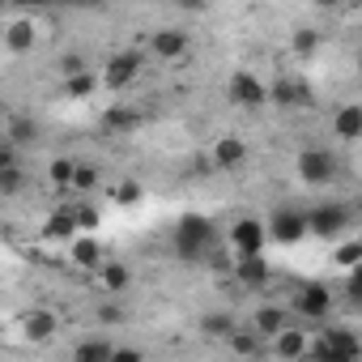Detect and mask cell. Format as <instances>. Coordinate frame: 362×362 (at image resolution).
Returning a JSON list of instances; mask_svg holds the SVG:
<instances>
[{"label": "cell", "instance_id": "cell-13", "mask_svg": "<svg viewBox=\"0 0 362 362\" xmlns=\"http://www.w3.org/2000/svg\"><path fill=\"white\" fill-rule=\"evenodd\" d=\"M98 286H103V294H111V298H124L128 294V286H132V269L124 264V260H98Z\"/></svg>", "mask_w": 362, "mask_h": 362}, {"label": "cell", "instance_id": "cell-1", "mask_svg": "<svg viewBox=\"0 0 362 362\" xmlns=\"http://www.w3.org/2000/svg\"><path fill=\"white\" fill-rule=\"evenodd\" d=\"M214 239H218V230L209 218H184L175 230V252H179V260H205Z\"/></svg>", "mask_w": 362, "mask_h": 362}, {"label": "cell", "instance_id": "cell-9", "mask_svg": "<svg viewBox=\"0 0 362 362\" xmlns=\"http://www.w3.org/2000/svg\"><path fill=\"white\" fill-rule=\"evenodd\" d=\"M230 277H235V286H239V290L260 294V290L269 286V260H264V252H256V256H235Z\"/></svg>", "mask_w": 362, "mask_h": 362}, {"label": "cell", "instance_id": "cell-17", "mask_svg": "<svg viewBox=\"0 0 362 362\" xmlns=\"http://www.w3.org/2000/svg\"><path fill=\"white\" fill-rule=\"evenodd\" d=\"M209 158H214V166H222V170H235V166H243V158H247V145H243L239 136H222V141L209 149Z\"/></svg>", "mask_w": 362, "mask_h": 362}, {"label": "cell", "instance_id": "cell-26", "mask_svg": "<svg viewBox=\"0 0 362 362\" xmlns=\"http://www.w3.org/2000/svg\"><path fill=\"white\" fill-rule=\"evenodd\" d=\"M73 166H77V158H69V153L52 158L47 175H52V184H56V188H64V192H69V179H73Z\"/></svg>", "mask_w": 362, "mask_h": 362}, {"label": "cell", "instance_id": "cell-7", "mask_svg": "<svg viewBox=\"0 0 362 362\" xmlns=\"http://www.w3.org/2000/svg\"><path fill=\"white\" fill-rule=\"evenodd\" d=\"M264 230H269V239H277V243H303L307 239V214L303 209H273L269 218H264Z\"/></svg>", "mask_w": 362, "mask_h": 362}, {"label": "cell", "instance_id": "cell-6", "mask_svg": "<svg viewBox=\"0 0 362 362\" xmlns=\"http://www.w3.org/2000/svg\"><path fill=\"white\" fill-rule=\"evenodd\" d=\"M349 222H354L349 205H341V201H328V205H320V209H311V214H307V235L337 239V235H341Z\"/></svg>", "mask_w": 362, "mask_h": 362}, {"label": "cell", "instance_id": "cell-18", "mask_svg": "<svg viewBox=\"0 0 362 362\" xmlns=\"http://www.w3.org/2000/svg\"><path fill=\"white\" fill-rule=\"evenodd\" d=\"M332 132H337L341 141H358V136H362V107H358V103H345V107L332 115Z\"/></svg>", "mask_w": 362, "mask_h": 362}, {"label": "cell", "instance_id": "cell-23", "mask_svg": "<svg viewBox=\"0 0 362 362\" xmlns=\"http://www.w3.org/2000/svg\"><path fill=\"white\" fill-rule=\"evenodd\" d=\"M307 94H303V86L298 81H277V86H269V103H277V107H294V103H303Z\"/></svg>", "mask_w": 362, "mask_h": 362}, {"label": "cell", "instance_id": "cell-37", "mask_svg": "<svg viewBox=\"0 0 362 362\" xmlns=\"http://www.w3.org/2000/svg\"><path fill=\"white\" fill-rule=\"evenodd\" d=\"M18 5V0H0V9H13Z\"/></svg>", "mask_w": 362, "mask_h": 362}, {"label": "cell", "instance_id": "cell-21", "mask_svg": "<svg viewBox=\"0 0 362 362\" xmlns=\"http://www.w3.org/2000/svg\"><path fill=\"white\" fill-rule=\"evenodd\" d=\"M73 235H77L73 209H56V214L47 218V239H73Z\"/></svg>", "mask_w": 362, "mask_h": 362}, {"label": "cell", "instance_id": "cell-32", "mask_svg": "<svg viewBox=\"0 0 362 362\" xmlns=\"http://www.w3.org/2000/svg\"><path fill=\"white\" fill-rule=\"evenodd\" d=\"M98 320H103V324H119V320H124V307H103Z\"/></svg>", "mask_w": 362, "mask_h": 362}, {"label": "cell", "instance_id": "cell-16", "mask_svg": "<svg viewBox=\"0 0 362 362\" xmlns=\"http://www.w3.org/2000/svg\"><path fill=\"white\" fill-rule=\"evenodd\" d=\"M290 324V307H281V303H264V307H256V315H252V332H260V337H273V332H281Z\"/></svg>", "mask_w": 362, "mask_h": 362}, {"label": "cell", "instance_id": "cell-31", "mask_svg": "<svg viewBox=\"0 0 362 362\" xmlns=\"http://www.w3.org/2000/svg\"><path fill=\"white\" fill-rule=\"evenodd\" d=\"M111 197H115V201H119V205H132V201H136V197H141V188H136V184H119V188H115V192H111Z\"/></svg>", "mask_w": 362, "mask_h": 362}, {"label": "cell", "instance_id": "cell-19", "mask_svg": "<svg viewBox=\"0 0 362 362\" xmlns=\"http://www.w3.org/2000/svg\"><path fill=\"white\" fill-rule=\"evenodd\" d=\"M69 260H73L77 269L94 273V269H98V260H103V247H98L94 239H73V247H69Z\"/></svg>", "mask_w": 362, "mask_h": 362}, {"label": "cell", "instance_id": "cell-14", "mask_svg": "<svg viewBox=\"0 0 362 362\" xmlns=\"http://www.w3.org/2000/svg\"><path fill=\"white\" fill-rule=\"evenodd\" d=\"M35 43H39V26H35L30 18H13V22H5V47H9L13 56H30Z\"/></svg>", "mask_w": 362, "mask_h": 362}, {"label": "cell", "instance_id": "cell-20", "mask_svg": "<svg viewBox=\"0 0 362 362\" xmlns=\"http://www.w3.org/2000/svg\"><path fill=\"white\" fill-rule=\"evenodd\" d=\"M98 86H103V81H98V73H90V69H77V73L64 77V94H69V98H90Z\"/></svg>", "mask_w": 362, "mask_h": 362}, {"label": "cell", "instance_id": "cell-33", "mask_svg": "<svg viewBox=\"0 0 362 362\" xmlns=\"http://www.w3.org/2000/svg\"><path fill=\"white\" fill-rule=\"evenodd\" d=\"M179 9H188V13H205V9H209V0H179Z\"/></svg>", "mask_w": 362, "mask_h": 362}, {"label": "cell", "instance_id": "cell-8", "mask_svg": "<svg viewBox=\"0 0 362 362\" xmlns=\"http://www.w3.org/2000/svg\"><path fill=\"white\" fill-rule=\"evenodd\" d=\"M226 243H230V252H235V256H256V252H264L269 230H264V222H260V218H239V222L230 226Z\"/></svg>", "mask_w": 362, "mask_h": 362}, {"label": "cell", "instance_id": "cell-30", "mask_svg": "<svg viewBox=\"0 0 362 362\" xmlns=\"http://www.w3.org/2000/svg\"><path fill=\"white\" fill-rule=\"evenodd\" d=\"M315 43H320V35H315V30H298V35H294V52H298V56H311V52H315Z\"/></svg>", "mask_w": 362, "mask_h": 362}, {"label": "cell", "instance_id": "cell-10", "mask_svg": "<svg viewBox=\"0 0 362 362\" xmlns=\"http://www.w3.org/2000/svg\"><path fill=\"white\" fill-rule=\"evenodd\" d=\"M226 98L239 103V107H264V103H269V86H264L256 73L239 69V73L226 81Z\"/></svg>", "mask_w": 362, "mask_h": 362}, {"label": "cell", "instance_id": "cell-5", "mask_svg": "<svg viewBox=\"0 0 362 362\" xmlns=\"http://www.w3.org/2000/svg\"><path fill=\"white\" fill-rule=\"evenodd\" d=\"M141 69H145V52H115L111 60H107V69H103V86L107 90H128L136 77H141Z\"/></svg>", "mask_w": 362, "mask_h": 362}, {"label": "cell", "instance_id": "cell-25", "mask_svg": "<svg viewBox=\"0 0 362 362\" xmlns=\"http://www.w3.org/2000/svg\"><path fill=\"white\" fill-rule=\"evenodd\" d=\"M94 188H98V170L86 166V162H77L73 166V179H69V192H94Z\"/></svg>", "mask_w": 362, "mask_h": 362}, {"label": "cell", "instance_id": "cell-29", "mask_svg": "<svg viewBox=\"0 0 362 362\" xmlns=\"http://www.w3.org/2000/svg\"><path fill=\"white\" fill-rule=\"evenodd\" d=\"M73 218H77V230H94L98 226V209H90V205H73Z\"/></svg>", "mask_w": 362, "mask_h": 362}, {"label": "cell", "instance_id": "cell-34", "mask_svg": "<svg viewBox=\"0 0 362 362\" xmlns=\"http://www.w3.org/2000/svg\"><path fill=\"white\" fill-rule=\"evenodd\" d=\"M9 149H18V145L9 141V132H5V128H0V153H9Z\"/></svg>", "mask_w": 362, "mask_h": 362}, {"label": "cell", "instance_id": "cell-4", "mask_svg": "<svg viewBox=\"0 0 362 362\" xmlns=\"http://www.w3.org/2000/svg\"><path fill=\"white\" fill-rule=\"evenodd\" d=\"M294 170H298V179H303L307 188H328L332 179H337V158L328 149H303L294 158Z\"/></svg>", "mask_w": 362, "mask_h": 362}, {"label": "cell", "instance_id": "cell-2", "mask_svg": "<svg viewBox=\"0 0 362 362\" xmlns=\"http://www.w3.org/2000/svg\"><path fill=\"white\" fill-rule=\"evenodd\" d=\"M358 354H362V341L349 328H324L320 341L307 345V358H320V362H354Z\"/></svg>", "mask_w": 362, "mask_h": 362}, {"label": "cell", "instance_id": "cell-11", "mask_svg": "<svg viewBox=\"0 0 362 362\" xmlns=\"http://www.w3.org/2000/svg\"><path fill=\"white\" fill-rule=\"evenodd\" d=\"M188 47H192L188 30L162 26V30H153V35H149V52H145V56H153V60H184V56H188Z\"/></svg>", "mask_w": 362, "mask_h": 362}, {"label": "cell", "instance_id": "cell-3", "mask_svg": "<svg viewBox=\"0 0 362 362\" xmlns=\"http://www.w3.org/2000/svg\"><path fill=\"white\" fill-rule=\"evenodd\" d=\"M290 315L298 320V324H328V315H332V290L328 286H303L298 294H294V307H290Z\"/></svg>", "mask_w": 362, "mask_h": 362}, {"label": "cell", "instance_id": "cell-22", "mask_svg": "<svg viewBox=\"0 0 362 362\" xmlns=\"http://www.w3.org/2000/svg\"><path fill=\"white\" fill-rule=\"evenodd\" d=\"M235 328H239V324H235V315H222V311H214V315H205V320H201V332H205V337H214V341H226Z\"/></svg>", "mask_w": 362, "mask_h": 362}, {"label": "cell", "instance_id": "cell-27", "mask_svg": "<svg viewBox=\"0 0 362 362\" xmlns=\"http://www.w3.org/2000/svg\"><path fill=\"white\" fill-rule=\"evenodd\" d=\"M358 260H362V243H358V239H349V243L337 247V264H341V269H354Z\"/></svg>", "mask_w": 362, "mask_h": 362}, {"label": "cell", "instance_id": "cell-24", "mask_svg": "<svg viewBox=\"0 0 362 362\" xmlns=\"http://www.w3.org/2000/svg\"><path fill=\"white\" fill-rule=\"evenodd\" d=\"M226 345H230L235 354H260V349H264V337H260V332H252V328H247V332H243V328H235V332L226 337Z\"/></svg>", "mask_w": 362, "mask_h": 362}, {"label": "cell", "instance_id": "cell-28", "mask_svg": "<svg viewBox=\"0 0 362 362\" xmlns=\"http://www.w3.org/2000/svg\"><path fill=\"white\" fill-rule=\"evenodd\" d=\"M111 349H115L111 341H81L73 354H77V358H111Z\"/></svg>", "mask_w": 362, "mask_h": 362}, {"label": "cell", "instance_id": "cell-36", "mask_svg": "<svg viewBox=\"0 0 362 362\" xmlns=\"http://www.w3.org/2000/svg\"><path fill=\"white\" fill-rule=\"evenodd\" d=\"M18 5H30L35 9V5H56V0H18Z\"/></svg>", "mask_w": 362, "mask_h": 362}, {"label": "cell", "instance_id": "cell-15", "mask_svg": "<svg viewBox=\"0 0 362 362\" xmlns=\"http://www.w3.org/2000/svg\"><path fill=\"white\" fill-rule=\"evenodd\" d=\"M269 341H273V354H277V358H307V345H311L307 328H294V324H286V328L273 332Z\"/></svg>", "mask_w": 362, "mask_h": 362}, {"label": "cell", "instance_id": "cell-35", "mask_svg": "<svg viewBox=\"0 0 362 362\" xmlns=\"http://www.w3.org/2000/svg\"><path fill=\"white\" fill-rule=\"evenodd\" d=\"M320 9H341V0H315Z\"/></svg>", "mask_w": 362, "mask_h": 362}, {"label": "cell", "instance_id": "cell-12", "mask_svg": "<svg viewBox=\"0 0 362 362\" xmlns=\"http://www.w3.org/2000/svg\"><path fill=\"white\" fill-rule=\"evenodd\" d=\"M18 328H22V337H26V341L43 345V341H52V337H56L60 320H56V311H47V307H35V311H22Z\"/></svg>", "mask_w": 362, "mask_h": 362}]
</instances>
